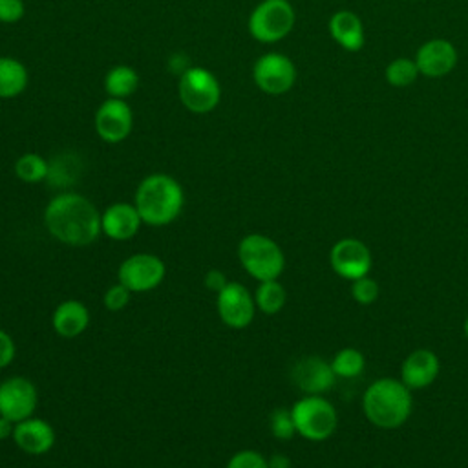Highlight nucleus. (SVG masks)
I'll return each instance as SVG.
<instances>
[{
	"label": "nucleus",
	"instance_id": "nucleus-6",
	"mask_svg": "<svg viewBox=\"0 0 468 468\" xmlns=\"http://www.w3.org/2000/svg\"><path fill=\"white\" fill-rule=\"evenodd\" d=\"M177 99L185 110L196 115L210 113L221 101V84L205 66H188L177 75Z\"/></svg>",
	"mask_w": 468,
	"mask_h": 468
},
{
	"label": "nucleus",
	"instance_id": "nucleus-13",
	"mask_svg": "<svg viewBox=\"0 0 468 468\" xmlns=\"http://www.w3.org/2000/svg\"><path fill=\"white\" fill-rule=\"evenodd\" d=\"M329 263L335 274L344 280H356L367 276L371 269V250L356 238H342L329 250Z\"/></svg>",
	"mask_w": 468,
	"mask_h": 468
},
{
	"label": "nucleus",
	"instance_id": "nucleus-19",
	"mask_svg": "<svg viewBox=\"0 0 468 468\" xmlns=\"http://www.w3.org/2000/svg\"><path fill=\"white\" fill-rule=\"evenodd\" d=\"M331 38L346 51L356 53L366 44V29L360 16L349 9H338L327 22Z\"/></svg>",
	"mask_w": 468,
	"mask_h": 468
},
{
	"label": "nucleus",
	"instance_id": "nucleus-22",
	"mask_svg": "<svg viewBox=\"0 0 468 468\" xmlns=\"http://www.w3.org/2000/svg\"><path fill=\"white\" fill-rule=\"evenodd\" d=\"M29 82L27 68L22 60L0 55V99H15L26 91Z\"/></svg>",
	"mask_w": 468,
	"mask_h": 468
},
{
	"label": "nucleus",
	"instance_id": "nucleus-1",
	"mask_svg": "<svg viewBox=\"0 0 468 468\" xmlns=\"http://www.w3.org/2000/svg\"><path fill=\"white\" fill-rule=\"evenodd\" d=\"M44 227L51 238L69 247H88L102 234L101 212L95 203L71 190H64L48 201Z\"/></svg>",
	"mask_w": 468,
	"mask_h": 468
},
{
	"label": "nucleus",
	"instance_id": "nucleus-27",
	"mask_svg": "<svg viewBox=\"0 0 468 468\" xmlns=\"http://www.w3.org/2000/svg\"><path fill=\"white\" fill-rule=\"evenodd\" d=\"M419 75L420 73H419L415 60L408 58V57L393 58L384 69L386 82L393 88H408L410 84H413L417 80Z\"/></svg>",
	"mask_w": 468,
	"mask_h": 468
},
{
	"label": "nucleus",
	"instance_id": "nucleus-14",
	"mask_svg": "<svg viewBox=\"0 0 468 468\" xmlns=\"http://www.w3.org/2000/svg\"><path fill=\"white\" fill-rule=\"evenodd\" d=\"M413 60L420 75L428 79H441L455 69L459 53L448 38H430L419 46Z\"/></svg>",
	"mask_w": 468,
	"mask_h": 468
},
{
	"label": "nucleus",
	"instance_id": "nucleus-7",
	"mask_svg": "<svg viewBox=\"0 0 468 468\" xmlns=\"http://www.w3.org/2000/svg\"><path fill=\"white\" fill-rule=\"evenodd\" d=\"M291 415L296 433L314 442L329 439L338 426L335 406L322 395H303L292 404Z\"/></svg>",
	"mask_w": 468,
	"mask_h": 468
},
{
	"label": "nucleus",
	"instance_id": "nucleus-31",
	"mask_svg": "<svg viewBox=\"0 0 468 468\" xmlns=\"http://www.w3.org/2000/svg\"><path fill=\"white\" fill-rule=\"evenodd\" d=\"M130 296L132 292L122 285V283H113L110 285L106 291H104V296H102V303L108 311L112 313H117V311H122L128 302H130Z\"/></svg>",
	"mask_w": 468,
	"mask_h": 468
},
{
	"label": "nucleus",
	"instance_id": "nucleus-20",
	"mask_svg": "<svg viewBox=\"0 0 468 468\" xmlns=\"http://www.w3.org/2000/svg\"><path fill=\"white\" fill-rule=\"evenodd\" d=\"M90 325L88 307L75 298L62 300L51 314V327L62 338H75L82 335Z\"/></svg>",
	"mask_w": 468,
	"mask_h": 468
},
{
	"label": "nucleus",
	"instance_id": "nucleus-16",
	"mask_svg": "<svg viewBox=\"0 0 468 468\" xmlns=\"http://www.w3.org/2000/svg\"><path fill=\"white\" fill-rule=\"evenodd\" d=\"M141 225L144 223L133 203L115 201L101 212V230L113 241L132 239L139 232Z\"/></svg>",
	"mask_w": 468,
	"mask_h": 468
},
{
	"label": "nucleus",
	"instance_id": "nucleus-36",
	"mask_svg": "<svg viewBox=\"0 0 468 468\" xmlns=\"http://www.w3.org/2000/svg\"><path fill=\"white\" fill-rule=\"evenodd\" d=\"M13 431H15V422L0 415V441L13 439Z\"/></svg>",
	"mask_w": 468,
	"mask_h": 468
},
{
	"label": "nucleus",
	"instance_id": "nucleus-26",
	"mask_svg": "<svg viewBox=\"0 0 468 468\" xmlns=\"http://www.w3.org/2000/svg\"><path fill=\"white\" fill-rule=\"evenodd\" d=\"M331 367L336 378H355L364 371L366 358L362 351L355 347H344L331 358Z\"/></svg>",
	"mask_w": 468,
	"mask_h": 468
},
{
	"label": "nucleus",
	"instance_id": "nucleus-18",
	"mask_svg": "<svg viewBox=\"0 0 468 468\" xmlns=\"http://www.w3.org/2000/svg\"><path fill=\"white\" fill-rule=\"evenodd\" d=\"M441 371L439 356L431 349L411 351L400 366V380L408 389H424L435 382Z\"/></svg>",
	"mask_w": 468,
	"mask_h": 468
},
{
	"label": "nucleus",
	"instance_id": "nucleus-35",
	"mask_svg": "<svg viewBox=\"0 0 468 468\" xmlns=\"http://www.w3.org/2000/svg\"><path fill=\"white\" fill-rule=\"evenodd\" d=\"M269 468H291V461L285 453H274L267 459Z\"/></svg>",
	"mask_w": 468,
	"mask_h": 468
},
{
	"label": "nucleus",
	"instance_id": "nucleus-15",
	"mask_svg": "<svg viewBox=\"0 0 468 468\" xmlns=\"http://www.w3.org/2000/svg\"><path fill=\"white\" fill-rule=\"evenodd\" d=\"M291 378L305 395H324L333 388L336 375L331 362L324 360L322 356L309 355L294 362Z\"/></svg>",
	"mask_w": 468,
	"mask_h": 468
},
{
	"label": "nucleus",
	"instance_id": "nucleus-11",
	"mask_svg": "<svg viewBox=\"0 0 468 468\" xmlns=\"http://www.w3.org/2000/svg\"><path fill=\"white\" fill-rule=\"evenodd\" d=\"M216 309L219 320L230 329H245L256 314L254 294L239 282H230L216 294Z\"/></svg>",
	"mask_w": 468,
	"mask_h": 468
},
{
	"label": "nucleus",
	"instance_id": "nucleus-37",
	"mask_svg": "<svg viewBox=\"0 0 468 468\" xmlns=\"http://www.w3.org/2000/svg\"><path fill=\"white\" fill-rule=\"evenodd\" d=\"M463 329H464V336H466V340H468V316H466V320H464Z\"/></svg>",
	"mask_w": 468,
	"mask_h": 468
},
{
	"label": "nucleus",
	"instance_id": "nucleus-29",
	"mask_svg": "<svg viewBox=\"0 0 468 468\" xmlns=\"http://www.w3.org/2000/svg\"><path fill=\"white\" fill-rule=\"evenodd\" d=\"M378 294H380V285L377 283V280L369 276L356 278L351 283V296L360 305H371L373 302H377Z\"/></svg>",
	"mask_w": 468,
	"mask_h": 468
},
{
	"label": "nucleus",
	"instance_id": "nucleus-33",
	"mask_svg": "<svg viewBox=\"0 0 468 468\" xmlns=\"http://www.w3.org/2000/svg\"><path fill=\"white\" fill-rule=\"evenodd\" d=\"M16 355V346L13 336L0 327V369L7 367Z\"/></svg>",
	"mask_w": 468,
	"mask_h": 468
},
{
	"label": "nucleus",
	"instance_id": "nucleus-9",
	"mask_svg": "<svg viewBox=\"0 0 468 468\" xmlns=\"http://www.w3.org/2000/svg\"><path fill=\"white\" fill-rule=\"evenodd\" d=\"M166 276L165 261L152 252H135L121 261L117 269V282L132 294L157 289Z\"/></svg>",
	"mask_w": 468,
	"mask_h": 468
},
{
	"label": "nucleus",
	"instance_id": "nucleus-3",
	"mask_svg": "<svg viewBox=\"0 0 468 468\" xmlns=\"http://www.w3.org/2000/svg\"><path fill=\"white\" fill-rule=\"evenodd\" d=\"M411 408V389H408L402 380L391 377H382L371 382L362 397L366 419L380 430H395L402 426L410 419Z\"/></svg>",
	"mask_w": 468,
	"mask_h": 468
},
{
	"label": "nucleus",
	"instance_id": "nucleus-24",
	"mask_svg": "<svg viewBox=\"0 0 468 468\" xmlns=\"http://www.w3.org/2000/svg\"><path fill=\"white\" fill-rule=\"evenodd\" d=\"M13 170H15L16 179H20L22 183L37 185V183H42L48 179L49 161L37 152H26L16 157Z\"/></svg>",
	"mask_w": 468,
	"mask_h": 468
},
{
	"label": "nucleus",
	"instance_id": "nucleus-17",
	"mask_svg": "<svg viewBox=\"0 0 468 468\" xmlns=\"http://www.w3.org/2000/svg\"><path fill=\"white\" fill-rule=\"evenodd\" d=\"M55 430L53 426L38 417H29L15 424L13 442L18 450L27 455H44L55 446Z\"/></svg>",
	"mask_w": 468,
	"mask_h": 468
},
{
	"label": "nucleus",
	"instance_id": "nucleus-12",
	"mask_svg": "<svg viewBox=\"0 0 468 468\" xmlns=\"http://www.w3.org/2000/svg\"><path fill=\"white\" fill-rule=\"evenodd\" d=\"M38 406L37 386L26 377H9L0 382V415L15 424L35 415Z\"/></svg>",
	"mask_w": 468,
	"mask_h": 468
},
{
	"label": "nucleus",
	"instance_id": "nucleus-32",
	"mask_svg": "<svg viewBox=\"0 0 468 468\" xmlns=\"http://www.w3.org/2000/svg\"><path fill=\"white\" fill-rule=\"evenodd\" d=\"M26 15L24 0H0V24H16Z\"/></svg>",
	"mask_w": 468,
	"mask_h": 468
},
{
	"label": "nucleus",
	"instance_id": "nucleus-34",
	"mask_svg": "<svg viewBox=\"0 0 468 468\" xmlns=\"http://www.w3.org/2000/svg\"><path fill=\"white\" fill-rule=\"evenodd\" d=\"M203 283H205V287H207L208 291H214V292L218 294V292L229 283V278L225 276L223 271H219V269H210V271L205 272Z\"/></svg>",
	"mask_w": 468,
	"mask_h": 468
},
{
	"label": "nucleus",
	"instance_id": "nucleus-23",
	"mask_svg": "<svg viewBox=\"0 0 468 468\" xmlns=\"http://www.w3.org/2000/svg\"><path fill=\"white\" fill-rule=\"evenodd\" d=\"M287 302V291L278 280H267L258 282V287L254 291V303L256 309L263 314H278Z\"/></svg>",
	"mask_w": 468,
	"mask_h": 468
},
{
	"label": "nucleus",
	"instance_id": "nucleus-28",
	"mask_svg": "<svg viewBox=\"0 0 468 468\" xmlns=\"http://www.w3.org/2000/svg\"><path fill=\"white\" fill-rule=\"evenodd\" d=\"M269 428L272 437L280 441H289L296 435V426L291 415V410L287 408H276L269 417Z\"/></svg>",
	"mask_w": 468,
	"mask_h": 468
},
{
	"label": "nucleus",
	"instance_id": "nucleus-8",
	"mask_svg": "<svg viewBox=\"0 0 468 468\" xmlns=\"http://www.w3.org/2000/svg\"><path fill=\"white\" fill-rule=\"evenodd\" d=\"M296 64L280 51H267L252 64V80L256 88L267 95H283L296 84Z\"/></svg>",
	"mask_w": 468,
	"mask_h": 468
},
{
	"label": "nucleus",
	"instance_id": "nucleus-5",
	"mask_svg": "<svg viewBox=\"0 0 468 468\" xmlns=\"http://www.w3.org/2000/svg\"><path fill=\"white\" fill-rule=\"evenodd\" d=\"M296 24V11L291 0H261L247 18L249 35L261 44L283 40Z\"/></svg>",
	"mask_w": 468,
	"mask_h": 468
},
{
	"label": "nucleus",
	"instance_id": "nucleus-4",
	"mask_svg": "<svg viewBox=\"0 0 468 468\" xmlns=\"http://www.w3.org/2000/svg\"><path fill=\"white\" fill-rule=\"evenodd\" d=\"M238 260L256 282L278 280L285 269L282 247L265 234H247L238 243Z\"/></svg>",
	"mask_w": 468,
	"mask_h": 468
},
{
	"label": "nucleus",
	"instance_id": "nucleus-10",
	"mask_svg": "<svg viewBox=\"0 0 468 468\" xmlns=\"http://www.w3.org/2000/svg\"><path fill=\"white\" fill-rule=\"evenodd\" d=\"M93 128L106 144H119L133 130V112L124 99L106 97L95 110Z\"/></svg>",
	"mask_w": 468,
	"mask_h": 468
},
{
	"label": "nucleus",
	"instance_id": "nucleus-30",
	"mask_svg": "<svg viewBox=\"0 0 468 468\" xmlns=\"http://www.w3.org/2000/svg\"><path fill=\"white\" fill-rule=\"evenodd\" d=\"M225 468H269V463L256 450H239L227 461Z\"/></svg>",
	"mask_w": 468,
	"mask_h": 468
},
{
	"label": "nucleus",
	"instance_id": "nucleus-25",
	"mask_svg": "<svg viewBox=\"0 0 468 468\" xmlns=\"http://www.w3.org/2000/svg\"><path fill=\"white\" fill-rule=\"evenodd\" d=\"M79 157L69 152L58 154L49 161L48 179L53 186H71L79 177Z\"/></svg>",
	"mask_w": 468,
	"mask_h": 468
},
{
	"label": "nucleus",
	"instance_id": "nucleus-21",
	"mask_svg": "<svg viewBox=\"0 0 468 468\" xmlns=\"http://www.w3.org/2000/svg\"><path fill=\"white\" fill-rule=\"evenodd\" d=\"M139 84H141L139 71L130 64L112 66L102 79L104 93H106V97H112V99L126 101L139 90Z\"/></svg>",
	"mask_w": 468,
	"mask_h": 468
},
{
	"label": "nucleus",
	"instance_id": "nucleus-2",
	"mask_svg": "<svg viewBox=\"0 0 468 468\" xmlns=\"http://www.w3.org/2000/svg\"><path fill=\"white\" fill-rule=\"evenodd\" d=\"M133 205L144 225L165 227L176 221L183 212L185 192L176 177L154 172L139 181Z\"/></svg>",
	"mask_w": 468,
	"mask_h": 468
}]
</instances>
